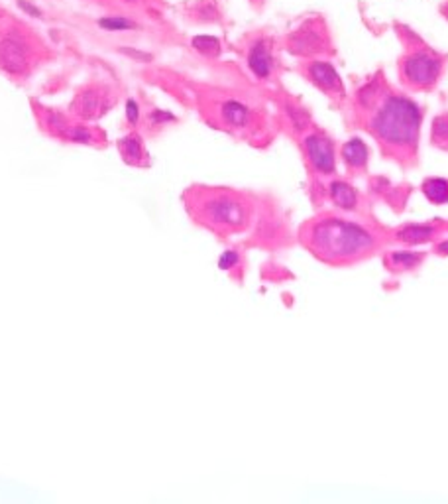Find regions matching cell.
Here are the masks:
<instances>
[{
    "label": "cell",
    "instance_id": "6da1fadb",
    "mask_svg": "<svg viewBox=\"0 0 448 504\" xmlns=\"http://www.w3.org/2000/svg\"><path fill=\"white\" fill-rule=\"evenodd\" d=\"M358 105L368 115L366 131L382 146V152L402 164H415L423 121L417 103L390 91L376 79L358 93Z\"/></svg>",
    "mask_w": 448,
    "mask_h": 504
},
{
    "label": "cell",
    "instance_id": "7a4b0ae2",
    "mask_svg": "<svg viewBox=\"0 0 448 504\" xmlns=\"http://www.w3.org/2000/svg\"><path fill=\"white\" fill-rule=\"evenodd\" d=\"M301 241L317 259L333 266L356 264L380 249L377 235L336 215H321L309 221L301 229Z\"/></svg>",
    "mask_w": 448,
    "mask_h": 504
},
{
    "label": "cell",
    "instance_id": "3957f363",
    "mask_svg": "<svg viewBox=\"0 0 448 504\" xmlns=\"http://www.w3.org/2000/svg\"><path fill=\"white\" fill-rule=\"evenodd\" d=\"M187 209L193 219L216 235H234L250 225L252 207L246 197L232 190H211V187H195L189 190Z\"/></svg>",
    "mask_w": 448,
    "mask_h": 504
},
{
    "label": "cell",
    "instance_id": "277c9868",
    "mask_svg": "<svg viewBox=\"0 0 448 504\" xmlns=\"http://www.w3.org/2000/svg\"><path fill=\"white\" fill-rule=\"evenodd\" d=\"M444 72V57L431 52V49H413L400 62L402 81L417 89V91H429Z\"/></svg>",
    "mask_w": 448,
    "mask_h": 504
},
{
    "label": "cell",
    "instance_id": "5b68a950",
    "mask_svg": "<svg viewBox=\"0 0 448 504\" xmlns=\"http://www.w3.org/2000/svg\"><path fill=\"white\" fill-rule=\"evenodd\" d=\"M303 150L307 162L315 174L328 175L334 172L336 162H334V146L331 138L321 132L307 134L303 138Z\"/></svg>",
    "mask_w": 448,
    "mask_h": 504
},
{
    "label": "cell",
    "instance_id": "8992f818",
    "mask_svg": "<svg viewBox=\"0 0 448 504\" xmlns=\"http://www.w3.org/2000/svg\"><path fill=\"white\" fill-rule=\"evenodd\" d=\"M216 124L223 126L224 131H250L254 124V113L252 108L236 101V98H224L215 108Z\"/></svg>",
    "mask_w": 448,
    "mask_h": 504
},
{
    "label": "cell",
    "instance_id": "52a82bcc",
    "mask_svg": "<svg viewBox=\"0 0 448 504\" xmlns=\"http://www.w3.org/2000/svg\"><path fill=\"white\" fill-rule=\"evenodd\" d=\"M305 75L311 79L313 85H317L328 97H333V98H342L344 97V87H342L341 77H338L336 69L331 64L309 62L305 65Z\"/></svg>",
    "mask_w": 448,
    "mask_h": 504
},
{
    "label": "cell",
    "instance_id": "ba28073f",
    "mask_svg": "<svg viewBox=\"0 0 448 504\" xmlns=\"http://www.w3.org/2000/svg\"><path fill=\"white\" fill-rule=\"evenodd\" d=\"M248 67L252 69V73L258 79H270L274 73V54L272 47L264 39L254 42L250 52H248Z\"/></svg>",
    "mask_w": 448,
    "mask_h": 504
},
{
    "label": "cell",
    "instance_id": "9c48e42d",
    "mask_svg": "<svg viewBox=\"0 0 448 504\" xmlns=\"http://www.w3.org/2000/svg\"><path fill=\"white\" fill-rule=\"evenodd\" d=\"M342 162L351 172H362L368 166V146L360 138H351L342 146Z\"/></svg>",
    "mask_w": 448,
    "mask_h": 504
},
{
    "label": "cell",
    "instance_id": "30bf717a",
    "mask_svg": "<svg viewBox=\"0 0 448 504\" xmlns=\"http://www.w3.org/2000/svg\"><path fill=\"white\" fill-rule=\"evenodd\" d=\"M118 148H121V154H123L126 164H131V166H142V164H146L144 160H148V156L144 152L142 138L138 136V134L124 136L123 141H118Z\"/></svg>",
    "mask_w": 448,
    "mask_h": 504
},
{
    "label": "cell",
    "instance_id": "8fae6325",
    "mask_svg": "<svg viewBox=\"0 0 448 504\" xmlns=\"http://www.w3.org/2000/svg\"><path fill=\"white\" fill-rule=\"evenodd\" d=\"M328 193H331L333 203L344 211H354L358 207V193L346 182H333L328 187Z\"/></svg>",
    "mask_w": 448,
    "mask_h": 504
},
{
    "label": "cell",
    "instance_id": "7c38bea8",
    "mask_svg": "<svg viewBox=\"0 0 448 504\" xmlns=\"http://www.w3.org/2000/svg\"><path fill=\"white\" fill-rule=\"evenodd\" d=\"M75 108L77 115L81 118H93L97 115H101L103 111V97L98 95L97 89H87L85 93L79 95V98L75 101Z\"/></svg>",
    "mask_w": 448,
    "mask_h": 504
},
{
    "label": "cell",
    "instance_id": "4fadbf2b",
    "mask_svg": "<svg viewBox=\"0 0 448 504\" xmlns=\"http://www.w3.org/2000/svg\"><path fill=\"white\" fill-rule=\"evenodd\" d=\"M439 233L436 226H429V225H410L397 233V241H403L407 244H421L431 241L433 236Z\"/></svg>",
    "mask_w": 448,
    "mask_h": 504
},
{
    "label": "cell",
    "instance_id": "5bb4252c",
    "mask_svg": "<svg viewBox=\"0 0 448 504\" xmlns=\"http://www.w3.org/2000/svg\"><path fill=\"white\" fill-rule=\"evenodd\" d=\"M421 190L431 203L435 205L448 203V180H444V177H429V180L423 182Z\"/></svg>",
    "mask_w": 448,
    "mask_h": 504
},
{
    "label": "cell",
    "instance_id": "9a60e30c",
    "mask_svg": "<svg viewBox=\"0 0 448 504\" xmlns=\"http://www.w3.org/2000/svg\"><path fill=\"white\" fill-rule=\"evenodd\" d=\"M425 259L421 252H392L387 259V266L392 270H411L415 266H419Z\"/></svg>",
    "mask_w": 448,
    "mask_h": 504
},
{
    "label": "cell",
    "instance_id": "2e32d148",
    "mask_svg": "<svg viewBox=\"0 0 448 504\" xmlns=\"http://www.w3.org/2000/svg\"><path fill=\"white\" fill-rule=\"evenodd\" d=\"M433 142L448 150V115L436 116L433 123Z\"/></svg>",
    "mask_w": 448,
    "mask_h": 504
},
{
    "label": "cell",
    "instance_id": "e0dca14e",
    "mask_svg": "<svg viewBox=\"0 0 448 504\" xmlns=\"http://www.w3.org/2000/svg\"><path fill=\"white\" fill-rule=\"evenodd\" d=\"M195 47H199L203 54H208V56L218 52V44L213 38H195Z\"/></svg>",
    "mask_w": 448,
    "mask_h": 504
},
{
    "label": "cell",
    "instance_id": "ac0fdd59",
    "mask_svg": "<svg viewBox=\"0 0 448 504\" xmlns=\"http://www.w3.org/2000/svg\"><path fill=\"white\" fill-rule=\"evenodd\" d=\"M221 269L223 270H232L234 266L238 264V252H234V251H226L224 254H223V259H221Z\"/></svg>",
    "mask_w": 448,
    "mask_h": 504
},
{
    "label": "cell",
    "instance_id": "d6986e66",
    "mask_svg": "<svg viewBox=\"0 0 448 504\" xmlns=\"http://www.w3.org/2000/svg\"><path fill=\"white\" fill-rule=\"evenodd\" d=\"M138 107H136V103L134 101H128V121H131L132 124H136L138 123Z\"/></svg>",
    "mask_w": 448,
    "mask_h": 504
},
{
    "label": "cell",
    "instance_id": "ffe728a7",
    "mask_svg": "<svg viewBox=\"0 0 448 504\" xmlns=\"http://www.w3.org/2000/svg\"><path fill=\"white\" fill-rule=\"evenodd\" d=\"M436 251H439L441 256H446L448 254V241H444V243H441L439 246H436Z\"/></svg>",
    "mask_w": 448,
    "mask_h": 504
},
{
    "label": "cell",
    "instance_id": "44dd1931",
    "mask_svg": "<svg viewBox=\"0 0 448 504\" xmlns=\"http://www.w3.org/2000/svg\"><path fill=\"white\" fill-rule=\"evenodd\" d=\"M126 3H136V0H126Z\"/></svg>",
    "mask_w": 448,
    "mask_h": 504
}]
</instances>
